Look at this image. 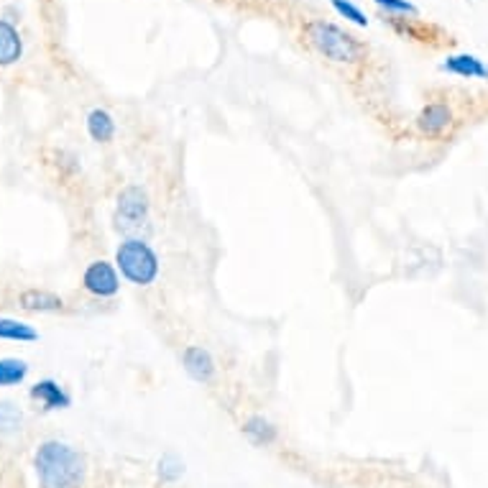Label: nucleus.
<instances>
[{
	"label": "nucleus",
	"instance_id": "7ed1b4c3",
	"mask_svg": "<svg viewBox=\"0 0 488 488\" xmlns=\"http://www.w3.org/2000/svg\"><path fill=\"white\" fill-rule=\"evenodd\" d=\"M304 31H307V38L313 41L314 49L320 51L323 57H327V59H333V62H358L361 44L335 24L310 21L304 26Z\"/></svg>",
	"mask_w": 488,
	"mask_h": 488
},
{
	"label": "nucleus",
	"instance_id": "ddd939ff",
	"mask_svg": "<svg viewBox=\"0 0 488 488\" xmlns=\"http://www.w3.org/2000/svg\"><path fill=\"white\" fill-rule=\"evenodd\" d=\"M243 435H246L253 445L266 448V445L276 442V427L271 425L269 419H263V417H250L249 422L243 425Z\"/></svg>",
	"mask_w": 488,
	"mask_h": 488
},
{
	"label": "nucleus",
	"instance_id": "9d476101",
	"mask_svg": "<svg viewBox=\"0 0 488 488\" xmlns=\"http://www.w3.org/2000/svg\"><path fill=\"white\" fill-rule=\"evenodd\" d=\"M442 69L451 72V75L468 77V80H473V77L488 80V67L478 57H473V54H452V57H448L442 62Z\"/></svg>",
	"mask_w": 488,
	"mask_h": 488
},
{
	"label": "nucleus",
	"instance_id": "20e7f679",
	"mask_svg": "<svg viewBox=\"0 0 488 488\" xmlns=\"http://www.w3.org/2000/svg\"><path fill=\"white\" fill-rule=\"evenodd\" d=\"M149 217V195L146 189L138 185H128V187L118 195V207H115V228L131 233L146 223Z\"/></svg>",
	"mask_w": 488,
	"mask_h": 488
},
{
	"label": "nucleus",
	"instance_id": "dca6fc26",
	"mask_svg": "<svg viewBox=\"0 0 488 488\" xmlns=\"http://www.w3.org/2000/svg\"><path fill=\"white\" fill-rule=\"evenodd\" d=\"M24 425V414L13 404V401H0V432L3 435H13Z\"/></svg>",
	"mask_w": 488,
	"mask_h": 488
},
{
	"label": "nucleus",
	"instance_id": "39448f33",
	"mask_svg": "<svg viewBox=\"0 0 488 488\" xmlns=\"http://www.w3.org/2000/svg\"><path fill=\"white\" fill-rule=\"evenodd\" d=\"M82 287L95 297H113L121 287V279H118L113 263L92 261L82 274Z\"/></svg>",
	"mask_w": 488,
	"mask_h": 488
},
{
	"label": "nucleus",
	"instance_id": "a211bd4d",
	"mask_svg": "<svg viewBox=\"0 0 488 488\" xmlns=\"http://www.w3.org/2000/svg\"><path fill=\"white\" fill-rule=\"evenodd\" d=\"M185 473V465H182V461L176 458V455H172V452H166L162 458V463H159V476H162V481H166V483H175L176 478Z\"/></svg>",
	"mask_w": 488,
	"mask_h": 488
},
{
	"label": "nucleus",
	"instance_id": "4468645a",
	"mask_svg": "<svg viewBox=\"0 0 488 488\" xmlns=\"http://www.w3.org/2000/svg\"><path fill=\"white\" fill-rule=\"evenodd\" d=\"M0 340H16V343H34L38 340V333L26 323L11 320V317H0Z\"/></svg>",
	"mask_w": 488,
	"mask_h": 488
},
{
	"label": "nucleus",
	"instance_id": "f8f14e48",
	"mask_svg": "<svg viewBox=\"0 0 488 488\" xmlns=\"http://www.w3.org/2000/svg\"><path fill=\"white\" fill-rule=\"evenodd\" d=\"M88 133L92 141H98V143H108V141L115 136V121L111 118V113H108V111H101V108L90 111Z\"/></svg>",
	"mask_w": 488,
	"mask_h": 488
},
{
	"label": "nucleus",
	"instance_id": "9b49d317",
	"mask_svg": "<svg viewBox=\"0 0 488 488\" xmlns=\"http://www.w3.org/2000/svg\"><path fill=\"white\" fill-rule=\"evenodd\" d=\"M24 54V41L21 34L16 31V26L0 18V67H11L21 59Z\"/></svg>",
	"mask_w": 488,
	"mask_h": 488
},
{
	"label": "nucleus",
	"instance_id": "f257e3e1",
	"mask_svg": "<svg viewBox=\"0 0 488 488\" xmlns=\"http://www.w3.org/2000/svg\"><path fill=\"white\" fill-rule=\"evenodd\" d=\"M37 476L41 488H80L85 481V461L75 448L49 440L37 451Z\"/></svg>",
	"mask_w": 488,
	"mask_h": 488
},
{
	"label": "nucleus",
	"instance_id": "1a4fd4ad",
	"mask_svg": "<svg viewBox=\"0 0 488 488\" xmlns=\"http://www.w3.org/2000/svg\"><path fill=\"white\" fill-rule=\"evenodd\" d=\"M18 307L26 313H59L64 307L62 297L47 289H26L18 297Z\"/></svg>",
	"mask_w": 488,
	"mask_h": 488
},
{
	"label": "nucleus",
	"instance_id": "0eeeda50",
	"mask_svg": "<svg viewBox=\"0 0 488 488\" xmlns=\"http://www.w3.org/2000/svg\"><path fill=\"white\" fill-rule=\"evenodd\" d=\"M182 361H185V371H187L195 381H200V384H207L215 376L213 355L205 351V348H200V345H189L185 355H182Z\"/></svg>",
	"mask_w": 488,
	"mask_h": 488
},
{
	"label": "nucleus",
	"instance_id": "6ab92c4d",
	"mask_svg": "<svg viewBox=\"0 0 488 488\" xmlns=\"http://www.w3.org/2000/svg\"><path fill=\"white\" fill-rule=\"evenodd\" d=\"M376 5H381L384 11L391 13H409V16H417V8H414L409 0H376Z\"/></svg>",
	"mask_w": 488,
	"mask_h": 488
},
{
	"label": "nucleus",
	"instance_id": "2eb2a0df",
	"mask_svg": "<svg viewBox=\"0 0 488 488\" xmlns=\"http://www.w3.org/2000/svg\"><path fill=\"white\" fill-rule=\"evenodd\" d=\"M28 376V364L21 358H0V388L18 387Z\"/></svg>",
	"mask_w": 488,
	"mask_h": 488
},
{
	"label": "nucleus",
	"instance_id": "f3484780",
	"mask_svg": "<svg viewBox=\"0 0 488 488\" xmlns=\"http://www.w3.org/2000/svg\"><path fill=\"white\" fill-rule=\"evenodd\" d=\"M333 3V8L343 16V18H348V21H353L355 26H368V16H366L355 3H351V0H330Z\"/></svg>",
	"mask_w": 488,
	"mask_h": 488
},
{
	"label": "nucleus",
	"instance_id": "423d86ee",
	"mask_svg": "<svg viewBox=\"0 0 488 488\" xmlns=\"http://www.w3.org/2000/svg\"><path fill=\"white\" fill-rule=\"evenodd\" d=\"M28 394H31V399L38 401L47 412H51V409H67V407L72 404V397H69V394L59 387V381H54V378L37 381Z\"/></svg>",
	"mask_w": 488,
	"mask_h": 488
},
{
	"label": "nucleus",
	"instance_id": "6e6552de",
	"mask_svg": "<svg viewBox=\"0 0 488 488\" xmlns=\"http://www.w3.org/2000/svg\"><path fill=\"white\" fill-rule=\"evenodd\" d=\"M452 121V113L448 105L442 102H430L427 108H422V113L417 115V125L419 131L427 133V136H440Z\"/></svg>",
	"mask_w": 488,
	"mask_h": 488
},
{
	"label": "nucleus",
	"instance_id": "f03ea898",
	"mask_svg": "<svg viewBox=\"0 0 488 488\" xmlns=\"http://www.w3.org/2000/svg\"><path fill=\"white\" fill-rule=\"evenodd\" d=\"M115 263H118L121 274L136 287H149L159 276V259L146 240H123L115 250Z\"/></svg>",
	"mask_w": 488,
	"mask_h": 488
}]
</instances>
